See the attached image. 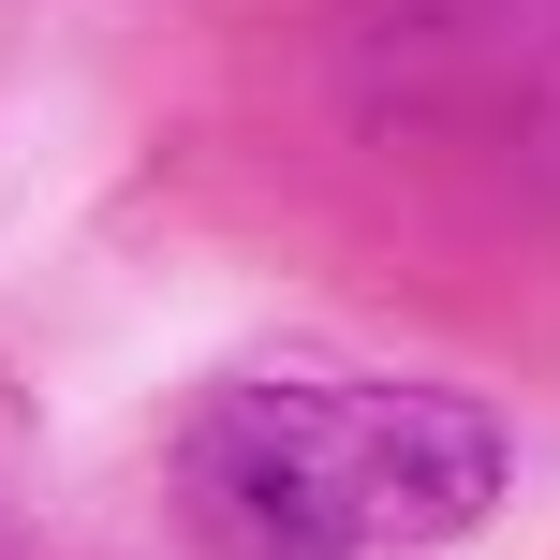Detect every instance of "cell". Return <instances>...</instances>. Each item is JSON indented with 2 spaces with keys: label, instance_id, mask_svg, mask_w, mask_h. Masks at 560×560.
Segmentation results:
<instances>
[{
  "label": "cell",
  "instance_id": "1",
  "mask_svg": "<svg viewBox=\"0 0 560 560\" xmlns=\"http://www.w3.org/2000/svg\"><path fill=\"white\" fill-rule=\"evenodd\" d=\"M177 502L236 560H413L502 502V428L428 384H236L177 443Z\"/></svg>",
  "mask_w": 560,
  "mask_h": 560
}]
</instances>
